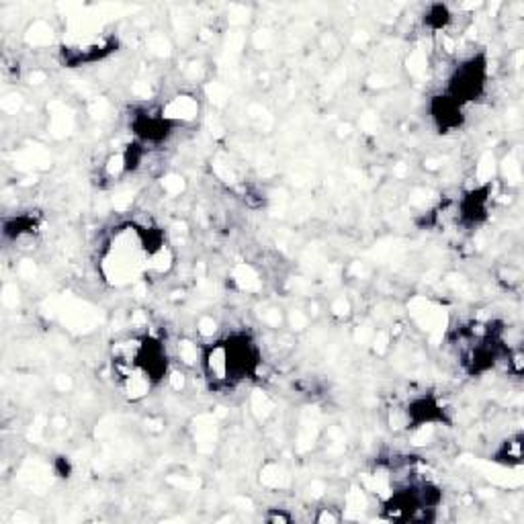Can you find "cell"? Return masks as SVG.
<instances>
[{"label":"cell","mask_w":524,"mask_h":524,"mask_svg":"<svg viewBox=\"0 0 524 524\" xmlns=\"http://www.w3.org/2000/svg\"><path fill=\"white\" fill-rule=\"evenodd\" d=\"M199 360L211 387H234L254 379L262 365L261 346L244 330L206 346Z\"/></svg>","instance_id":"1"},{"label":"cell","mask_w":524,"mask_h":524,"mask_svg":"<svg viewBox=\"0 0 524 524\" xmlns=\"http://www.w3.org/2000/svg\"><path fill=\"white\" fill-rule=\"evenodd\" d=\"M488 85V58L486 53H473L453 68L447 80V97L465 107L478 101Z\"/></svg>","instance_id":"2"},{"label":"cell","mask_w":524,"mask_h":524,"mask_svg":"<svg viewBox=\"0 0 524 524\" xmlns=\"http://www.w3.org/2000/svg\"><path fill=\"white\" fill-rule=\"evenodd\" d=\"M431 117L442 133H448L461 127L465 115H463V105L442 93L431 101Z\"/></svg>","instance_id":"3"},{"label":"cell","mask_w":524,"mask_h":524,"mask_svg":"<svg viewBox=\"0 0 524 524\" xmlns=\"http://www.w3.org/2000/svg\"><path fill=\"white\" fill-rule=\"evenodd\" d=\"M451 21H453V15L451 11H448V6L445 4H432L428 6V11L424 12V25L432 31L447 29V25Z\"/></svg>","instance_id":"4"},{"label":"cell","mask_w":524,"mask_h":524,"mask_svg":"<svg viewBox=\"0 0 524 524\" xmlns=\"http://www.w3.org/2000/svg\"><path fill=\"white\" fill-rule=\"evenodd\" d=\"M520 440H522L520 434H516V437L504 442L502 451L498 453V459H504L506 465H520V459H522V442Z\"/></svg>","instance_id":"5"}]
</instances>
